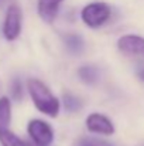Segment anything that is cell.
<instances>
[{
    "label": "cell",
    "mask_w": 144,
    "mask_h": 146,
    "mask_svg": "<svg viewBox=\"0 0 144 146\" xmlns=\"http://www.w3.org/2000/svg\"><path fill=\"white\" fill-rule=\"evenodd\" d=\"M137 77L140 78L141 82H144V68H140V70L137 71Z\"/></svg>",
    "instance_id": "cell-15"
},
{
    "label": "cell",
    "mask_w": 144,
    "mask_h": 146,
    "mask_svg": "<svg viewBox=\"0 0 144 146\" xmlns=\"http://www.w3.org/2000/svg\"><path fill=\"white\" fill-rule=\"evenodd\" d=\"M0 145L1 146H28L26 142H23L16 133L6 129L0 132Z\"/></svg>",
    "instance_id": "cell-11"
},
{
    "label": "cell",
    "mask_w": 144,
    "mask_h": 146,
    "mask_svg": "<svg viewBox=\"0 0 144 146\" xmlns=\"http://www.w3.org/2000/svg\"><path fill=\"white\" fill-rule=\"evenodd\" d=\"M64 0H37V13L45 23H54L58 16L59 6Z\"/></svg>",
    "instance_id": "cell-7"
},
{
    "label": "cell",
    "mask_w": 144,
    "mask_h": 146,
    "mask_svg": "<svg viewBox=\"0 0 144 146\" xmlns=\"http://www.w3.org/2000/svg\"><path fill=\"white\" fill-rule=\"evenodd\" d=\"M10 94H11V98L16 99V101H20V99L23 98V87H21L20 80H14V81L11 82Z\"/></svg>",
    "instance_id": "cell-13"
},
{
    "label": "cell",
    "mask_w": 144,
    "mask_h": 146,
    "mask_svg": "<svg viewBox=\"0 0 144 146\" xmlns=\"http://www.w3.org/2000/svg\"><path fill=\"white\" fill-rule=\"evenodd\" d=\"M27 133L36 146H49L54 142V129L43 119H31L27 125Z\"/></svg>",
    "instance_id": "cell-4"
},
{
    "label": "cell",
    "mask_w": 144,
    "mask_h": 146,
    "mask_svg": "<svg viewBox=\"0 0 144 146\" xmlns=\"http://www.w3.org/2000/svg\"><path fill=\"white\" fill-rule=\"evenodd\" d=\"M119 51L132 58H144V37L137 34H124L117 40Z\"/></svg>",
    "instance_id": "cell-5"
},
{
    "label": "cell",
    "mask_w": 144,
    "mask_h": 146,
    "mask_svg": "<svg viewBox=\"0 0 144 146\" xmlns=\"http://www.w3.org/2000/svg\"><path fill=\"white\" fill-rule=\"evenodd\" d=\"M6 1H7V0H0V6H3V4H4Z\"/></svg>",
    "instance_id": "cell-16"
},
{
    "label": "cell",
    "mask_w": 144,
    "mask_h": 146,
    "mask_svg": "<svg viewBox=\"0 0 144 146\" xmlns=\"http://www.w3.org/2000/svg\"><path fill=\"white\" fill-rule=\"evenodd\" d=\"M110 7L103 1H93L86 4L81 11L82 21L91 27V29H99L102 27L109 19H110Z\"/></svg>",
    "instance_id": "cell-2"
},
{
    "label": "cell",
    "mask_w": 144,
    "mask_h": 146,
    "mask_svg": "<svg viewBox=\"0 0 144 146\" xmlns=\"http://www.w3.org/2000/svg\"><path fill=\"white\" fill-rule=\"evenodd\" d=\"M21 21H23V13L20 6L11 3L6 10L4 21H3V36L6 40L14 41L18 38L21 33Z\"/></svg>",
    "instance_id": "cell-3"
},
{
    "label": "cell",
    "mask_w": 144,
    "mask_h": 146,
    "mask_svg": "<svg viewBox=\"0 0 144 146\" xmlns=\"http://www.w3.org/2000/svg\"><path fill=\"white\" fill-rule=\"evenodd\" d=\"M85 143H88L89 146H113L112 143H109L106 141H100V139H89Z\"/></svg>",
    "instance_id": "cell-14"
},
{
    "label": "cell",
    "mask_w": 144,
    "mask_h": 146,
    "mask_svg": "<svg viewBox=\"0 0 144 146\" xmlns=\"http://www.w3.org/2000/svg\"><path fill=\"white\" fill-rule=\"evenodd\" d=\"M65 41V47L71 54H81L85 48V41L82 38V36L79 34H66L64 37Z\"/></svg>",
    "instance_id": "cell-9"
},
{
    "label": "cell",
    "mask_w": 144,
    "mask_h": 146,
    "mask_svg": "<svg viewBox=\"0 0 144 146\" xmlns=\"http://www.w3.org/2000/svg\"><path fill=\"white\" fill-rule=\"evenodd\" d=\"M82 146H89V145H88V143H84V145H82Z\"/></svg>",
    "instance_id": "cell-18"
},
{
    "label": "cell",
    "mask_w": 144,
    "mask_h": 146,
    "mask_svg": "<svg viewBox=\"0 0 144 146\" xmlns=\"http://www.w3.org/2000/svg\"><path fill=\"white\" fill-rule=\"evenodd\" d=\"M28 146H36V145H33V143H27Z\"/></svg>",
    "instance_id": "cell-17"
},
{
    "label": "cell",
    "mask_w": 144,
    "mask_h": 146,
    "mask_svg": "<svg viewBox=\"0 0 144 146\" xmlns=\"http://www.w3.org/2000/svg\"><path fill=\"white\" fill-rule=\"evenodd\" d=\"M78 75L85 84L92 85V84H96L99 80V70L93 65H82L78 70Z\"/></svg>",
    "instance_id": "cell-10"
},
{
    "label": "cell",
    "mask_w": 144,
    "mask_h": 146,
    "mask_svg": "<svg viewBox=\"0 0 144 146\" xmlns=\"http://www.w3.org/2000/svg\"><path fill=\"white\" fill-rule=\"evenodd\" d=\"M11 122V104L7 97L0 98V132L6 131Z\"/></svg>",
    "instance_id": "cell-8"
},
{
    "label": "cell",
    "mask_w": 144,
    "mask_h": 146,
    "mask_svg": "<svg viewBox=\"0 0 144 146\" xmlns=\"http://www.w3.org/2000/svg\"><path fill=\"white\" fill-rule=\"evenodd\" d=\"M85 125L88 128L89 132L96 133V135H105V136H110L114 133V125L113 122L103 113L93 112L91 115H88Z\"/></svg>",
    "instance_id": "cell-6"
},
{
    "label": "cell",
    "mask_w": 144,
    "mask_h": 146,
    "mask_svg": "<svg viewBox=\"0 0 144 146\" xmlns=\"http://www.w3.org/2000/svg\"><path fill=\"white\" fill-rule=\"evenodd\" d=\"M27 90H28V94L33 99L36 108L41 113L48 115L51 118L58 116L59 109H61V102L41 80L30 78L27 81Z\"/></svg>",
    "instance_id": "cell-1"
},
{
    "label": "cell",
    "mask_w": 144,
    "mask_h": 146,
    "mask_svg": "<svg viewBox=\"0 0 144 146\" xmlns=\"http://www.w3.org/2000/svg\"><path fill=\"white\" fill-rule=\"evenodd\" d=\"M64 105H65V109L68 112H76L82 108V101L72 94H65L64 95Z\"/></svg>",
    "instance_id": "cell-12"
}]
</instances>
